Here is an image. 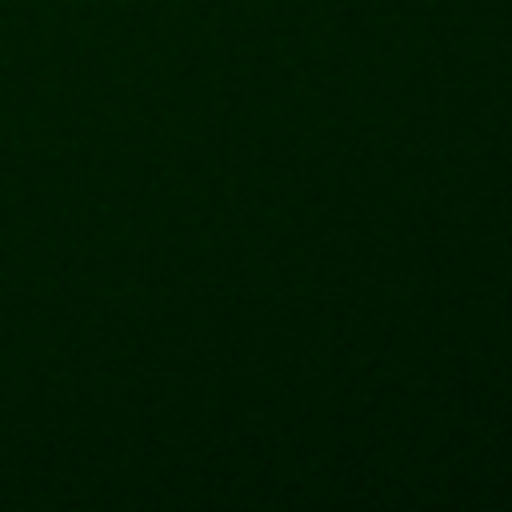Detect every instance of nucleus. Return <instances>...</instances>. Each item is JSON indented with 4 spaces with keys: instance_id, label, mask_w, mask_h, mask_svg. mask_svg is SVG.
Segmentation results:
<instances>
[]
</instances>
